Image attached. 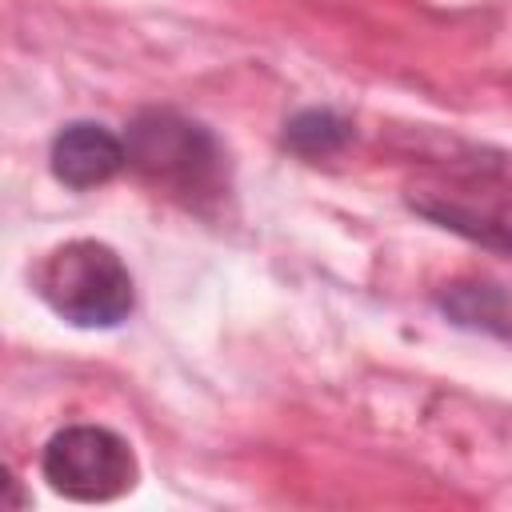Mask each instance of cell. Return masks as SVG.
Wrapping results in <instances>:
<instances>
[{"mask_svg": "<svg viewBox=\"0 0 512 512\" xmlns=\"http://www.w3.org/2000/svg\"><path fill=\"white\" fill-rule=\"evenodd\" d=\"M44 304L76 328H112L132 312V276L124 260L96 240H68L36 268Z\"/></svg>", "mask_w": 512, "mask_h": 512, "instance_id": "1", "label": "cell"}, {"mask_svg": "<svg viewBox=\"0 0 512 512\" xmlns=\"http://www.w3.org/2000/svg\"><path fill=\"white\" fill-rule=\"evenodd\" d=\"M44 476L60 496L72 500H112L132 488L136 460L132 448L96 424L64 428L44 448Z\"/></svg>", "mask_w": 512, "mask_h": 512, "instance_id": "2", "label": "cell"}, {"mask_svg": "<svg viewBox=\"0 0 512 512\" xmlns=\"http://www.w3.org/2000/svg\"><path fill=\"white\" fill-rule=\"evenodd\" d=\"M128 160L152 180L200 188L216 168V148L200 124L172 112H148L128 128Z\"/></svg>", "mask_w": 512, "mask_h": 512, "instance_id": "3", "label": "cell"}, {"mask_svg": "<svg viewBox=\"0 0 512 512\" xmlns=\"http://www.w3.org/2000/svg\"><path fill=\"white\" fill-rule=\"evenodd\" d=\"M124 160L128 148L104 124L92 120H76L52 140V172L68 188H96L112 180L124 168Z\"/></svg>", "mask_w": 512, "mask_h": 512, "instance_id": "4", "label": "cell"}, {"mask_svg": "<svg viewBox=\"0 0 512 512\" xmlns=\"http://www.w3.org/2000/svg\"><path fill=\"white\" fill-rule=\"evenodd\" d=\"M348 140V124L336 120L332 112H304L288 124V144L304 156H316V152H332Z\"/></svg>", "mask_w": 512, "mask_h": 512, "instance_id": "5", "label": "cell"}]
</instances>
